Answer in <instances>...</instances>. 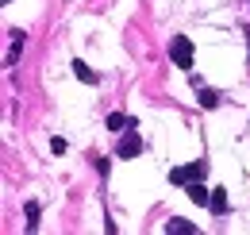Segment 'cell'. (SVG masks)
<instances>
[{
	"mask_svg": "<svg viewBox=\"0 0 250 235\" xmlns=\"http://www.w3.org/2000/svg\"><path fill=\"white\" fill-rule=\"evenodd\" d=\"M135 154H143V135H139L135 127H127L120 147H116V158H135Z\"/></svg>",
	"mask_w": 250,
	"mask_h": 235,
	"instance_id": "3957f363",
	"label": "cell"
},
{
	"mask_svg": "<svg viewBox=\"0 0 250 235\" xmlns=\"http://www.w3.org/2000/svg\"><path fill=\"white\" fill-rule=\"evenodd\" d=\"M50 150H54V154H65V139H50Z\"/></svg>",
	"mask_w": 250,
	"mask_h": 235,
	"instance_id": "30bf717a",
	"label": "cell"
},
{
	"mask_svg": "<svg viewBox=\"0 0 250 235\" xmlns=\"http://www.w3.org/2000/svg\"><path fill=\"white\" fill-rule=\"evenodd\" d=\"M208 208H212L216 216H223V212H227V189H212V201H208Z\"/></svg>",
	"mask_w": 250,
	"mask_h": 235,
	"instance_id": "52a82bcc",
	"label": "cell"
},
{
	"mask_svg": "<svg viewBox=\"0 0 250 235\" xmlns=\"http://www.w3.org/2000/svg\"><path fill=\"white\" fill-rule=\"evenodd\" d=\"M4 4H12V0H4Z\"/></svg>",
	"mask_w": 250,
	"mask_h": 235,
	"instance_id": "8fae6325",
	"label": "cell"
},
{
	"mask_svg": "<svg viewBox=\"0 0 250 235\" xmlns=\"http://www.w3.org/2000/svg\"><path fill=\"white\" fill-rule=\"evenodd\" d=\"M73 77H77V81H85V85H96V81H100V77H96V73H93V70H89L81 58L73 62Z\"/></svg>",
	"mask_w": 250,
	"mask_h": 235,
	"instance_id": "8992f818",
	"label": "cell"
},
{
	"mask_svg": "<svg viewBox=\"0 0 250 235\" xmlns=\"http://www.w3.org/2000/svg\"><path fill=\"white\" fill-rule=\"evenodd\" d=\"M196 100H200V108H216V104H219V93H216V89H204V85H200Z\"/></svg>",
	"mask_w": 250,
	"mask_h": 235,
	"instance_id": "ba28073f",
	"label": "cell"
},
{
	"mask_svg": "<svg viewBox=\"0 0 250 235\" xmlns=\"http://www.w3.org/2000/svg\"><path fill=\"white\" fill-rule=\"evenodd\" d=\"M204 170H208L204 158H196V162H188V166H173V170H169V185H181V189H185V185H192V181H200Z\"/></svg>",
	"mask_w": 250,
	"mask_h": 235,
	"instance_id": "6da1fadb",
	"label": "cell"
},
{
	"mask_svg": "<svg viewBox=\"0 0 250 235\" xmlns=\"http://www.w3.org/2000/svg\"><path fill=\"white\" fill-rule=\"evenodd\" d=\"M166 232H169V235H196V224H192V220H181V216H173V220H166Z\"/></svg>",
	"mask_w": 250,
	"mask_h": 235,
	"instance_id": "5b68a950",
	"label": "cell"
},
{
	"mask_svg": "<svg viewBox=\"0 0 250 235\" xmlns=\"http://www.w3.org/2000/svg\"><path fill=\"white\" fill-rule=\"evenodd\" d=\"M39 212H42V208H39V201H27V232H35V228H39Z\"/></svg>",
	"mask_w": 250,
	"mask_h": 235,
	"instance_id": "9c48e42d",
	"label": "cell"
},
{
	"mask_svg": "<svg viewBox=\"0 0 250 235\" xmlns=\"http://www.w3.org/2000/svg\"><path fill=\"white\" fill-rule=\"evenodd\" d=\"M185 193H188V201H192V205H208V201H212V189H204V177H200V181H192V185H185Z\"/></svg>",
	"mask_w": 250,
	"mask_h": 235,
	"instance_id": "277c9868",
	"label": "cell"
},
{
	"mask_svg": "<svg viewBox=\"0 0 250 235\" xmlns=\"http://www.w3.org/2000/svg\"><path fill=\"white\" fill-rule=\"evenodd\" d=\"M169 54H173V62H177V66L188 73V70H192V39H188V35H173Z\"/></svg>",
	"mask_w": 250,
	"mask_h": 235,
	"instance_id": "7a4b0ae2",
	"label": "cell"
}]
</instances>
